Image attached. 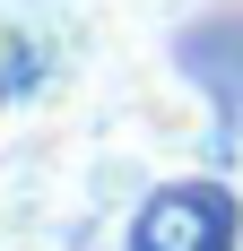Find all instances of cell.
I'll return each mask as SVG.
<instances>
[{"mask_svg":"<svg viewBox=\"0 0 243 251\" xmlns=\"http://www.w3.org/2000/svg\"><path fill=\"white\" fill-rule=\"evenodd\" d=\"M0 251H78V234H61V226H18V234H0Z\"/></svg>","mask_w":243,"mask_h":251,"instance_id":"cell-5","label":"cell"},{"mask_svg":"<svg viewBox=\"0 0 243 251\" xmlns=\"http://www.w3.org/2000/svg\"><path fill=\"white\" fill-rule=\"evenodd\" d=\"M61 87H70V35H61V18L9 0L0 9V139L35 130L61 104Z\"/></svg>","mask_w":243,"mask_h":251,"instance_id":"cell-3","label":"cell"},{"mask_svg":"<svg viewBox=\"0 0 243 251\" xmlns=\"http://www.w3.org/2000/svg\"><path fill=\"white\" fill-rule=\"evenodd\" d=\"M122 9V26H130V35H165V26H182L200 9V0H113Z\"/></svg>","mask_w":243,"mask_h":251,"instance_id":"cell-4","label":"cell"},{"mask_svg":"<svg viewBox=\"0 0 243 251\" xmlns=\"http://www.w3.org/2000/svg\"><path fill=\"white\" fill-rule=\"evenodd\" d=\"M113 251H243V191L217 174H165L113 217Z\"/></svg>","mask_w":243,"mask_h":251,"instance_id":"cell-1","label":"cell"},{"mask_svg":"<svg viewBox=\"0 0 243 251\" xmlns=\"http://www.w3.org/2000/svg\"><path fill=\"white\" fill-rule=\"evenodd\" d=\"M104 139L139 148L148 165H182V156L209 148V104H200V87H182L174 70L130 61V70H122V87L104 96Z\"/></svg>","mask_w":243,"mask_h":251,"instance_id":"cell-2","label":"cell"}]
</instances>
